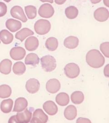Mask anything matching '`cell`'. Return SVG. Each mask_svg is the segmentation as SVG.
Wrapping results in <instances>:
<instances>
[{"instance_id":"cell-1","label":"cell","mask_w":109,"mask_h":123,"mask_svg":"<svg viewBox=\"0 0 109 123\" xmlns=\"http://www.w3.org/2000/svg\"><path fill=\"white\" fill-rule=\"evenodd\" d=\"M86 61L92 68H98L104 65L105 59L99 50L92 49L86 54Z\"/></svg>"},{"instance_id":"cell-2","label":"cell","mask_w":109,"mask_h":123,"mask_svg":"<svg viewBox=\"0 0 109 123\" xmlns=\"http://www.w3.org/2000/svg\"><path fill=\"white\" fill-rule=\"evenodd\" d=\"M51 28L50 22L45 19H40L36 21L34 25V29L37 34L43 35L48 33Z\"/></svg>"},{"instance_id":"cell-3","label":"cell","mask_w":109,"mask_h":123,"mask_svg":"<svg viewBox=\"0 0 109 123\" xmlns=\"http://www.w3.org/2000/svg\"><path fill=\"white\" fill-rule=\"evenodd\" d=\"M40 63L43 69L47 72L54 70L57 67L56 59L51 55H46L41 57Z\"/></svg>"},{"instance_id":"cell-4","label":"cell","mask_w":109,"mask_h":123,"mask_svg":"<svg viewBox=\"0 0 109 123\" xmlns=\"http://www.w3.org/2000/svg\"><path fill=\"white\" fill-rule=\"evenodd\" d=\"M80 69L79 67L75 63L67 64L64 68V73L65 75L70 79L77 77L80 74Z\"/></svg>"},{"instance_id":"cell-5","label":"cell","mask_w":109,"mask_h":123,"mask_svg":"<svg viewBox=\"0 0 109 123\" xmlns=\"http://www.w3.org/2000/svg\"><path fill=\"white\" fill-rule=\"evenodd\" d=\"M33 110L34 109L32 108H26L22 112H18L16 115L17 123H27L30 122L32 117V112Z\"/></svg>"},{"instance_id":"cell-6","label":"cell","mask_w":109,"mask_h":123,"mask_svg":"<svg viewBox=\"0 0 109 123\" xmlns=\"http://www.w3.org/2000/svg\"><path fill=\"white\" fill-rule=\"evenodd\" d=\"M54 13L55 11L52 6L48 3L42 5L38 10V14L40 16L44 18H52Z\"/></svg>"},{"instance_id":"cell-7","label":"cell","mask_w":109,"mask_h":123,"mask_svg":"<svg viewBox=\"0 0 109 123\" xmlns=\"http://www.w3.org/2000/svg\"><path fill=\"white\" fill-rule=\"evenodd\" d=\"M11 16L14 18L18 19L23 22L27 21V18L22 7L19 6H14L10 11Z\"/></svg>"},{"instance_id":"cell-8","label":"cell","mask_w":109,"mask_h":123,"mask_svg":"<svg viewBox=\"0 0 109 123\" xmlns=\"http://www.w3.org/2000/svg\"><path fill=\"white\" fill-rule=\"evenodd\" d=\"M48 116L41 109H37L33 113L31 123H45L47 122Z\"/></svg>"},{"instance_id":"cell-9","label":"cell","mask_w":109,"mask_h":123,"mask_svg":"<svg viewBox=\"0 0 109 123\" xmlns=\"http://www.w3.org/2000/svg\"><path fill=\"white\" fill-rule=\"evenodd\" d=\"M94 17L98 22H104L109 18V11L105 7H100L94 12Z\"/></svg>"},{"instance_id":"cell-10","label":"cell","mask_w":109,"mask_h":123,"mask_svg":"<svg viewBox=\"0 0 109 123\" xmlns=\"http://www.w3.org/2000/svg\"><path fill=\"white\" fill-rule=\"evenodd\" d=\"M26 54V50L21 47L13 48L11 50L10 52V57L15 60H22L24 58Z\"/></svg>"},{"instance_id":"cell-11","label":"cell","mask_w":109,"mask_h":123,"mask_svg":"<svg viewBox=\"0 0 109 123\" xmlns=\"http://www.w3.org/2000/svg\"><path fill=\"white\" fill-rule=\"evenodd\" d=\"M40 84L37 79H30L26 82V90L31 93H35L39 90Z\"/></svg>"},{"instance_id":"cell-12","label":"cell","mask_w":109,"mask_h":123,"mask_svg":"<svg viewBox=\"0 0 109 123\" xmlns=\"http://www.w3.org/2000/svg\"><path fill=\"white\" fill-rule=\"evenodd\" d=\"M61 88V84L59 80L56 79H50L46 84V89L48 92L55 93Z\"/></svg>"},{"instance_id":"cell-13","label":"cell","mask_w":109,"mask_h":123,"mask_svg":"<svg viewBox=\"0 0 109 123\" xmlns=\"http://www.w3.org/2000/svg\"><path fill=\"white\" fill-rule=\"evenodd\" d=\"M39 40L35 37L31 36L26 39L25 43V47L29 51H34L39 46Z\"/></svg>"},{"instance_id":"cell-14","label":"cell","mask_w":109,"mask_h":123,"mask_svg":"<svg viewBox=\"0 0 109 123\" xmlns=\"http://www.w3.org/2000/svg\"><path fill=\"white\" fill-rule=\"evenodd\" d=\"M28 106V102L26 99L23 97L17 98L15 103L13 112H20L25 110Z\"/></svg>"},{"instance_id":"cell-15","label":"cell","mask_w":109,"mask_h":123,"mask_svg":"<svg viewBox=\"0 0 109 123\" xmlns=\"http://www.w3.org/2000/svg\"><path fill=\"white\" fill-rule=\"evenodd\" d=\"M6 26L9 31L14 32L21 28L22 24L21 22L18 20L14 19H9L6 22Z\"/></svg>"},{"instance_id":"cell-16","label":"cell","mask_w":109,"mask_h":123,"mask_svg":"<svg viewBox=\"0 0 109 123\" xmlns=\"http://www.w3.org/2000/svg\"><path fill=\"white\" fill-rule=\"evenodd\" d=\"M43 108L46 113L50 115H54L58 112V108L52 101H46L44 104Z\"/></svg>"},{"instance_id":"cell-17","label":"cell","mask_w":109,"mask_h":123,"mask_svg":"<svg viewBox=\"0 0 109 123\" xmlns=\"http://www.w3.org/2000/svg\"><path fill=\"white\" fill-rule=\"evenodd\" d=\"M12 62L8 59H5L0 62V72L4 74H10L11 71Z\"/></svg>"},{"instance_id":"cell-18","label":"cell","mask_w":109,"mask_h":123,"mask_svg":"<svg viewBox=\"0 0 109 123\" xmlns=\"http://www.w3.org/2000/svg\"><path fill=\"white\" fill-rule=\"evenodd\" d=\"M34 34V32L31 29L28 28H23L16 33L15 37L21 42H23L27 37Z\"/></svg>"},{"instance_id":"cell-19","label":"cell","mask_w":109,"mask_h":123,"mask_svg":"<svg viewBox=\"0 0 109 123\" xmlns=\"http://www.w3.org/2000/svg\"><path fill=\"white\" fill-rule=\"evenodd\" d=\"M78 38L74 36H70L65 38L64 45L65 48L69 49H75L78 46Z\"/></svg>"},{"instance_id":"cell-20","label":"cell","mask_w":109,"mask_h":123,"mask_svg":"<svg viewBox=\"0 0 109 123\" xmlns=\"http://www.w3.org/2000/svg\"><path fill=\"white\" fill-rule=\"evenodd\" d=\"M64 116L65 118L72 120L74 119L77 116V109L74 105H70L65 108L64 111Z\"/></svg>"},{"instance_id":"cell-21","label":"cell","mask_w":109,"mask_h":123,"mask_svg":"<svg viewBox=\"0 0 109 123\" xmlns=\"http://www.w3.org/2000/svg\"><path fill=\"white\" fill-rule=\"evenodd\" d=\"M13 34L7 30H2L0 31V40L5 44H9L13 41Z\"/></svg>"},{"instance_id":"cell-22","label":"cell","mask_w":109,"mask_h":123,"mask_svg":"<svg viewBox=\"0 0 109 123\" xmlns=\"http://www.w3.org/2000/svg\"><path fill=\"white\" fill-rule=\"evenodd\" d=\"M13 105V100L11 98H8L5 99L1 102L0 108L3 113L8 114L11 112L12 109Z\"/></svg>"},{"instance_id":"cell-23","label":"cell","mask_w":109,"mask_h":123,"mask_svg":"<svg viewBox=\"0 0 109 123\" xmlns=\"http://www.w3.org/2000/svg\"><path fill=\"white\" fill-rule=\"evenodd\" d=\"M56 101L59 105L65 106L69 103L70 98L69 95L66 93L61 92L57 95Z\"/></svg>"},{"instance_id":"cell-24","label":"cell","mask_w":109,"mask_h":123,"mask_svg":"<svg viewBox=\"0 0 109 123\" xmlns=\"http://www.w3.org/2000/svg\"><path fill=\"white\" fill-rule=\"evenodd\" d=\"M40 59L38 55L34 53H30L27 55L25 59L26 65L35 66L39 63Z\"/></svg>"},{"instance_id":"cell-25","label":"cell","mask_w":109,"mask_h":123,"mask_svg":"<svg viewBox=\"0 0 109 123\" xmlns=\"http://www.w3.org/2000/svg\"><path fill=\"white\" fill-rule=\"evenodd\" d=\"M12 70L13 73L15 74L21 75L24 74L26 72V67L23 62H17L14 64Z\"/></svg>"},{"instance_id":"cell-26","label":"cell","mask_w":109,"mask_h":123,"mask_svg":"<svg viewBox=\"0 0 109 123\" xmlns=\"http://www.w3.org/2000/svg\"><path fill=\"white\" fill-rule=\"evenodd\" d=\"M45 46L49 51H54L56 50L58 46V41L56 38L51 37L46 40Z\"/></svg>"},{"instance_id":"cell-27","label":"cell","mask_w":109,"mask_h":123,"mask_svg":"<svg viewBox=\"0 0 109 123\" xmlns=\"http://www.w3.org/2000/svg\"><path fill=\"white\" fill-rule=\"evenodd\" d=\"M78 10L74 6H71L67 7L65 10V16L69 19H74L76 18L78 15Z\"/></svg>"},{"instance_id":"cell-28","label":"cell","mask_w":109,"mask_h":123,"mask_svg":"<svg viewBox=\"0 0 109 123\" xmlns=\"http://www.w3.org/2000/svg\"><path fill=\"white\" fill-rule=\"evenodd\" d=\"M71 100L75 105L80 104L84 100V95L81 91H75L71 95Z\"/></svg>"},{"instance_id":"cell-29","label":"cell","mask_w":109,"mask_h":123,"mask_svg":"<svg viewBox=\"0 0 109 123\" xmlns=\"http://www.w3.org/2000/svg\"><path fill=\"white\" fill-rule=\"evenodd\" d=\"M12 90L9 85L3 84L0 85V98H6L10 97Z\"/></svg>"},{"instance_id":"cell-30","label":"cell","mask_w":109,"mask_h":123,"mask_svg":"<svg viewBox=\"0 0 109 123\" xmlns=\"http://www.w3.org/2000/svg\"><path fill=\"white\" fill-rule=\"evenodd\" d=\"M25 11L28 18L33 19L37 16V9L34 6L29 5L25 7Z\"/></svg>"},{"instance_id":"cell-31","label":"cell","mask_w":109,"mask_h":123,"mask_svg":"<svg viewBox=\"0 0 109 123\" xmlns=\"http://www.w3.org/2000/svg\"><path fill=\"white\" fill-rule=\"evenodd\" d=\"M100 50L105 57H109V43L105 42L100 44Z\"/></svg>"},{"instance_id":"cell-32","label":"cell","mask_w":109,"mask_h":123,"mask_svg":"<svg viewBox=\"0 0 109 123\" xmlns=\"http://www.w3.org/2000/svg\"><path fill=\"white\" fill-rule=\"evenodd\" d=\"M7 6L4 2L0 1V17L4 16L7 12Z\"/></svg>"},{"instance_id":"cell-33","label":"cell","mask_w":109,"mask_h":123,"mask_svg":"<svg viewBox=\"0 0 109 123\" xmlns=\"http://www.w3.org/2000/svg\"><path fill=\"white\" fill-rule=\"evenodd\" d=\"M77 123H83V122H86V123H91V121L89 119L83 118H80L78 119L76 121Z\"/></svg>"},{"instance_id":"cell-34","label":"cell","mask_w":109,"mask_h":123,"mask_svg":"<svg viewBox=\"0 0 109 123\" xmlns=\"http://www.w3.org/2000/svg\"><path fill=\"white\" fill-rule=\"evenodd\" d=\"M8 122L11 123H17V121L16 118V115H13L12 117H11L9 119Z\"/></svg>"},{"instance_id":"cell-35","label":"cell","mask_w":109,"mask_h":123,"mask_svg":"<svg viewBox=\"0 0 109 123\" xmlns=\"http://www.w3.org/2000/svg\"><path fill=\"white\" fill-rule=\"evenodd\" d=\"M104 74L106 77H109V64L107 65L105 68Z\"/></svg>"},{"instance_id":"cell-36","label":"cell","mask_w":109,"mask_h":123,"mask_svg":"<svg viewBox=\"0 0 109 123\" xmlns=\"http://www.w3.org/2000/svg\"><path fill=\"white\" fill-rule=\"evenodd\" d=\"M66 0H55V1L57 4L61 5L64 4Z\"/></svg>"},{"instance_id":"cell-37","label":"cell","mask_w":109,"mask_h":123,"mask_svg":"<svg viewBox=\"0 0 109 123\" xmlns=\"http://www.w3.org/2000/svg\"><path fill=\"white\" fill-rule=\"evenodd\" d=\"M40 0L42 2H49L51 3H52L54 2V0Z\"/></svg>"},{"instance_id":"cell-38","label":"cell","mask_w":109,"mask_h":123,"mask_svg":"<svg viewBox=\"0 0 109 123\" xmlns=\"http://www.w3.org/2000/svg\"><path fill=\"white\" fill-rule=\"evenodd\" d=\"M103 2L105 6L108 7H109V0H103Z\"/></svg>"},{"instance_id":"cell-39","label":"cell","mask_w":109,"mask_h":123,"mask_svg":"<svg viewBox=\"0 0 109 123\" xmlns=\"http://www.w3.org/2000/svg\"><path fill=\"white\" fill-rule=\"evenodd\" d=\"M101 1V0H91V1L92 3L94 4H96L100 2Z\"/></svg>"},{"instance_id":"cell-40","label":"cell","mask_w":109,"mask_h":123,"mask_svg":"<svg viewBox=\"0 0 109 123\" xmlns=\"http://www.w3.org/2000/svg\"><path fill=\"white\" fill-rule=\"evenodd\" d=\"M4 1H5L6 2H9L11 1V0H4Z\"/></svg>"},{"instance_id":"cell-41","label":"cell","mask_w":109,"mask_h":123,"mask_svg":"<svg viewBox=\"0 0 109 123\" xmlns=\"http://www.w3.org/2000/svg\"></svg>"}]
</instances>
